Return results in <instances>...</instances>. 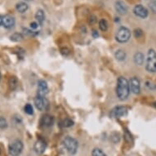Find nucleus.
<instances>
[{"instance_id":"f257e3e1","label":"nucleus","mask_w":156,"mask_h":156,"mask_svg":"<svg viewBox=\"0 0 156 156\" xmlns=\"http://www.w3.org/2000/svg\"><path fill=\"white\" fill-rule=\"evenodd\" d=\"M130 93L129 82L124 77H119L117 81L116 94L120 101H125Z\"/></svg>"},{"instance_id":"f03ea898","label":"nucleus","mask_w":156,"mask_h":156,"mask_svg":"<svg viewBox=\"0 0 156 156\" xmlns=\"http://www.w3.org/2000/svg\"><path fill=\"white\" fill-rule=\"evenodd\" d=\"M146 69L151 73H156V51L150 49L147 53Z\"/></svg>"},{"instance_id":"7ed1b4c3","label":"nucleus","mask_w":156,"mask_h":156,"mask_svg":"<svg viewBox=\"0 0 156 156\" xmlns=\"http://www.w3.org/2000/svg\"><path fill=\"white\" fill-rule=\"evenodd\" d=\"M23 143L21 140H14L12 141L9 145L8 147V151L10 155L12 156H18L19 154H21V153L23 151Z\"/></svg>"},{"instance_id":"20e7f679","label":"nucleus","mask_w":156,"mask_h":156,"mask_svg":"<svg viewBox=\"0 0 156 156\" xmlns=\"http://www.w3.org/2000/svg\"><path fill=\"white\" fill-rule=\"evenodd\" d=\"M131 38V31L127 27H120L117 31L115 38L119 43L123 44L128 42Z\"/></svg>"},{"instance_id":"39448f33","label":"nucleus","mask_w":156,"mask_h":156,"mask_svg":"<svg viewBox=\"0 0 156 156\" xmlns=\"http://www.w3.org/2000/svg\"><path fill=\"white\" fill-rule=\"evenodd\" d=\"M63 145L67 151L71 154H74L78 150V141L71 136H66L63 141Z\"/></svg>"},{"instance_id":"423d86ee","label":"nucleus","mask_w":156,"mask_h":156,"mask_svg":"<svg viewBox=\"0 0 156 156\" xmlns=\"http://www.w3.org/2000/svg\"><path fill=\"white\" fill-rule=\"evenodd\" d=\"M34 105L36 108L40 111H44V110H48V101L46 98L44 97H40V96H37L34 99Z\"/></svg>"},{"instance_id":"0eeeda50","label":"nucleus","mask_w":156,"mask_h":156,"mask_svg":"<svg viewBox=\"0 0 156 156\" xmlns=\"http://www.w3.org/2000/svg\"><path fill=\"white\" fill-rule=\"evenodd\" d=\"M128 114V108L126 106H117L115 107L110 112V116L113 118H121Z\"/></svg>"},{"instance_id":"6e6552de","label":"nucleus","mask_w":156,"mask_h":156,"mask_svg":"<svg viewBox=\"0 0 156 156\" xmlns=\"http://www.w3.org/2000/svg\"><path fill=\"white\" fill-rule=\"evenodd\" d=\"M129 87H130V91L133 92L134 94H139L141 92V84L140 81L137 78L133 77L129 81Z\"/></svg>"},{"instance_id":"1a4fd4ad","label":"nucleus","mask_w":156,"mask_h":156,"mask_svg":"<svg viewBox=\"0 0 156 156\" xmlns=\"http://www.w3.org/2000/svg\"><path fill=\"white\" fill-rule=\"evenodd\" d=\"M133 12H134V14L136 16H137L138 17H141L142 19H145L148 16L149 12L148 10L146 9L143 5L141 4H137L134 7V9H133Z\"/></svg>"},{"instance_id":"9d476101","label":"nucleus","mask_w":156,"mask_h":156,"mask_svg":"<svg viewBox=\"0 0 156 156\" xmlns=\"http://www.w3.org/2000/svg\"><path fill=\"white\" fill-rule=\"evenodd\" d=\"M47 144L45 141H44L43 139H38V141H36L34 146V150L35 151V153L37 154H42L44 153V151L46 150Z\"/></svg>"},{"instance_id":"9b49d317","label":"nucleus","mask_w":156,"mask_h":156,"mask_svg":"<svg viewBox=\"0 0 156 156\" xmlns=\"http://www.w3.org/2000/svg\"><path fill=\"white\" fill-rule=\"evenodd\" d=\"M48 93V86L46 81L44 80H39L38 83V96L45 97Z\"/></svg>"},{"instance_id":"f8f14e48","label":"nucleus","mask_w":156,"mask_h":156,"mask_svg":"<svg viewBox=\"0 0 156 156\" xmlns=\"http://www.w3.org/2000/svg\"><path fill=\"white\" fill-rule=\"evenodd\" d=\"M16 23L15 18L10 15H5L3 16V27L6 29H12L14 27Z\"/></svg>"},{"instance_id":"ddd939ff","label":"nucleus","mask_w":156,"mask_h":156,"mask_svg":"<svg viewBox=\"0 0 156 156\" xmlns=\"http://www.w3.org/2000/svg\"><path fill=\"white\" fill-rule=\"evenodd\" d=\"M115 10L120 15H125L128 12V7L124 2L119 0L115 3Z\"/></svg>"},{"instance_id":"4468645a","label":"nucleus","mask_w":156,"mask_h":156,"mask_svg":"<svg viewBox=\"0 0 156 156\" xmlns=\"http://www.w3.org/2000/svg\"><path fill=\"white\" fill-rule=\"evenodd\" d=\"M40 123L44 127H51L53 125L54 123V118L53 116L50 115H44L41 119Z\"/></svg>"},{"instance_id":"2eb2a0df","label":"nucleus","mask_w":156,"mask_h":156,"mask_svg":"<svg viewBox=\"0 0 156 156\" xmlns=\"http://www.w3.org/2000/svg\"><path fill=\"white\" fill-rule=\"evenodd\" d=\"M35 19L38 22V25H43L44 21H45V14H44V11L41 10V9L37 11L35 14Z\"/></svg>"},{"instance_id":"dca6fc26","label":"nucleus","mask_w":156,"mask_h":156,"mask_svg":"<svg viewBox=\"0 0 156 156\" xmlns=\"http://www.w3.org/2000/svg\"><path fill=\"white\" fill-rule=\"evenodd\" d=\"M126 52L123 51V49H118L117 51H115V59L119 61V62H123L126 59Z\"/></svg>"},{"instance_id":"f3484780","label":"nucleus","mask_w":156,"mask_h":156,"mask_svg":"<svg viewBox=\"0 0 156 156\" xmlns=\"http://www.w3.org/2000/svg\"><path fill=\"white\" fill-rule=\"evenodd\" d=\"M144 61H145V57H144V55L141 52L138 51L134 55V62L136 64L138 65V66H141V65L144 63Z\"/></svg>"},{"instance_id":"a211bd4d","label":"nucleus","mask_w":156,"mask_h":156,"mask_svg":"<svg viewBox=\"0 0 156 156\" xmlns=\"http://www.w3.org/2000/svg\"><path fill=\"white\" fill-rule=\"evenodd\" d=\"M28 8L29 7L28 5H27V3H25V2H20V3H18L16 5V10L21 13L26 12V11L28 10Z\"/></svg>"},{"instance_id":"6ab92c4d","label":"nucleus","mask_w":156,"mask_h":156,"mask_svg":"<svg viewBox=\"0 0 156 156\" xmlns=\"http://www.w3.org/2000/svg\"><path fill=\"white\" fill-rule=\"evenodd\" d=\"M9 87L12 90H15L18 86V80L16 77H11L9 82H8Z\"/></svg>"},{"instance_id":"aec40b11","label":"nucleus","mask_w":156,"mask_h":156,"mask_svg":"<svg viewBox=\"0 0 156 156\" xmlns=\"http://www.w3.org/2000/svg\"><path fill=\"white\" fill-rule=\"evenodd\" d=\"M10 38L13 42H20L23 39V35L20 33H14L10 36Z\"/></svg>"},{"instance_id":"412c9836","label":"nucleus","mask_w":156,"mask_h":156,"mask_svg":"<svg viewBox=\"0 0 156 156\" xmlns=\"http://www.w3.org/2000/svg\"><path fill=\"white\" fill-rule=\"evenodd\" d=\"M99 28L101 31H106L108 29V23L106 20L105 19H101L99 21Z\"/></svg>"},{"instance_id":"4be33fe9","label":"nucleus","mask_w":156,"mask_h":156,"mask_svg":"<svg viewBox=\"0 0 156 156\" xmlns=\"http://www.w3.org/2000/svg\"><path fill=\"white\" fill-rule=\"evenodd\" d=\"M62 124L64 128H69V127L74 125V121L71 120L70 119H66L62 121Z\"/></svg>"},{"instance_id":"5701e85b","label":"nucleus","mask_w":156,"mask_h":156,"mask_svg":"<svg viewBox=\"0 0 156 156\" xmlns=\"http://www.w3.org/2000/svg\"><path fill=\"white\" fill-rule=\"evenodd\" d=\"M92 156H106V154L101 149L96 148L92 151Z\"/></svg>"},{"instance_id":"b1692460","label":"nucleus","mask_w":156,"mask_h":156,"mask_svg":"<svg viewBox=\"0 0 156 156\" xmlns=\"http://www.w3.org/2000/svg\"><path fill=\"white\" fill-rule=\"evenodd\" d=\"M24 110H25V112L26 114H28V115H33L34 114V109L32 105L30 104H26L25 105V108H24Z\"/></svg>"},{"instance_id":"393cba45","label":"nucleus","mask_w":156,"mask_h":156,"mask_svg":"<svg viewBox=\"0 0 156 156\" xmlns=\"http://www.w3.org/2000/svg\"><path fill=\"white\" fill-rule=\"evenodd\" d=\"M124 139L125 141L128 142V143H133V137H132V135L130 134V133H128V131H125V134H124Z\"/></svg>"},{"instance_id":"a878e982","label":"nucleus","mask_w":156,"mask_h":156,"mask_svg":"<svg viewBox=\"0 0 156 156\" xmlns=\"http://www.w3.org/2000/svg\"><path fill=\"white\" fill-rule=\"evenodd\" d=\"M8 127V122L3 117H0V128H6Z\"/></svg>"},{"instance_id":"bb28decb","label":"nucleus","mask_w":156,"mask_h":156,"mask_svg":"<svg viewBox=\"0 0 156 156\" xmlns=\"http://www.w3.org/2000/svg\"><path fill=\"white\" fill-rule=\"evenodd\" d=\"M134 35H135L136 38H141V36L143 35V31L141 30V29H136L134 30Z\"/></svg>"},{"instance_id":"cd10ccee","label":"nucleus","mask_w":156,"mask_h":156,"mask_svg":"<svg viewBox=\"0 0 156 156\" xmlns=\"http://www.w3.org/2000/svg\"><path fill=\"white\" fill-rule=\"evenodd\" d=\"M146 86L148 87L149 89L151 90L156 89V84H154V83L151 82V81H147V82H146Z\"/></svg>"},{"instance_id":"c85d7f7f","label":"nucleus","mask_w":156,"mask_h":156,"mask_svg":"<svg viewBox=\"0 0 156 156\" xmlns=\"http://www.w3.org/2000/svg\"><path fill=\"white\" fill-rule=\"evenodd\" d=\"M96 22H97V17H96V16H90L89 19H88V23H89L90 25H93V24H95Z\"/></svg>"},{"instance_id":"c756f323","label":"nucleus","mask_w":156,"mask_h":156,"mask_svg":"<svg viewBox=\"0 0 156 156\" xmlns=\"http://www.w3.org/2000/svg\"><path fill=\"white\" fill-rule=\"evenodd\" d=\"M150 8L153 12H156V2L155 1H151L150 3Z\"/></svg>"},{"instance_id":"7c9ffc66","label":"nucleus","mask_w":156,"mask_h":156,"mask_svg":"<svg viewBox=\"0 0 156 156\" xmlns=\"http://www.w3.org/2000/svg\"><path fill=\"white\" fill-rule=\"evenodd\" d=\"M38 27V23L37 22H31L30 23V28L32 30H36Z\"/></svg>"},{"instance_id":"2f4dec72","label":"nucleus","mask_w":156,"mask_h":156,"mask_svg":"<svg viewBox=\"0 0 156 156\" xmlns=\"http://www.w3.org/2000/svg\"><path fill=\"white\" fill-rule=\"evenodd\" d=\"M62 53L66 56V55H68L69 53V50L68 48H65L62 49Z\"/></svg>"},{"instance_id":"473e14b6","label":"nucleus","mask_w":156,"mask_h":156,"mask_svg":"<svg viewBox=\"0 0 156 156\" xmlns=\"http://www.w3.org/2000/svg\"><path fill=\"white\" fill-rule=\"evenodd\" d=\"M92 36H93V38H97L98 36H99V34H98V33H97V31L96 30H93L92 31Z\"/></svg>"},{"instance_id":"72a5a7b5","label":"nucleus","mask_w":156,"mask_h":156,"mask_svg":"<svg viewBox=\"0 0 156 156\" xmlns=\"http://www.w3.org/2000/svg\"><path fill=\"white\" fill-rule=\"evenodd\" d=\"M3 25V16H0V26Z\"/></svg>"},{"instance_id":"f704fd0d","label":"nucleus","mask_w":156,"mask_h":156,"mask_svg":"<svg viewBox=\"0 0 156 156\" xmlns=\"http://www.w3.org/2000/svg\"><path fill=\"white\" fill-rule=\"evenodd\" d=\"M24 1H26V2H31V1H33V0H24Z\"/></svg>"},{"instance_id":"c9c22d12","label":"nucleus","mask_w":156,"mask_h":156,"mask_svg":"<svg viewBox=\"0 0 156 156\" xmlns=\"http://www.w3.org/2000/svg\"><path fill=\"white\" fill-rule=\"evenodd\" d=\"M153 105L154 106V107H156V102H154L153 103Z\"/></svg>"}]
</instances>
